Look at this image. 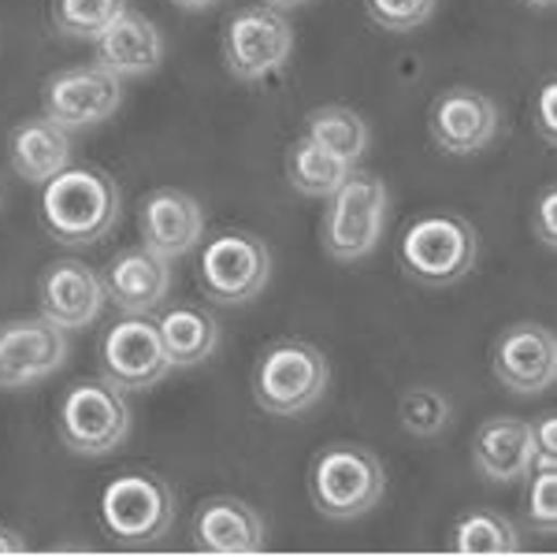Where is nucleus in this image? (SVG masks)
<instances>
[{
    "label": "nucleus",
    "mask_w": 557,
    "mask_h": 557,
    "mask_svg": "<svg viewBox=\"0 0 557 557\" xmlns=\"http://www.w3.org/2000/svg\"><path fill=\"white\" fill-rule=\"evenodd\" d=\"M472 465L491 483H517L532 472V424L491 417L472 435Z\"/></svg>",
    "instance_id": "obj_20"
},
{
    "label": "nucleus",
    "mask_w": 557,
    "mask_h": 557,
    "mask_svg": "<svg viewBox=\"0 0 557 557\" xmlns=\"http://www.w3.org/2000/svg\"><path fill=\"white\" fill-rule=\"evenodd\" d=\"M398 420L412 438H435L450 428L454 406L443 391H435V386H412V391L401 394V401H398Z\"/></svg>",
    "instance_id": "obj_26"
},
{
    "label": "nucleus",
    "mask_w": 557,
    "mask_h": 557,
    "mask_svg": "<svg viewBox=\"0 0 557 557\" xmlns=\"http://www.w3.org/2000/svg\"><path fill=\"white\" fill-rule=\"evenodd\" d=\"M108 294L104 278L83 260H57L41 272L38 283V305L41 317L52 320L64 331H83L101 317Z\"/></svg>",
    "instance_id": "obj_15"
},
{
    "label": "nucleus",
    "mask_w": 557,
    "mask_h": 557,
    "mask_svg": "<svg viewBox=\"0 0 557 557\" xmlns=\"http://www.w3.org/2000/svg\"><path fill=\"white\" fill-rule=\"evenodd\" d=\"M305 138H312L317 146L335 152V157L346 160V164H357L368 149V123L354 112V108L327 104V108L309 112V120H305Z\"/></svg>",
    "instance_id": "obj_24"
},
{
    "label": "nucleus",
    "mask_w": 557,
    "mask_h": 557,
    "mask_svg": "<svg viewBox=\"0 0 557 557\" xmlns=\"http://www.w3.org/2000/svg\"><path fill=\"white\" fill-rule=\"evenodd\" d=\"M386 491V469L368 446L335 443L317 454L309 469L312 506L327 520H357L380 506Z\"/></svg>",
    "instance_id": "obj_3"
},
{
    "label": "nucleus",
    "mask_w": 557,
    "mask_h": 557,
    "mask_svg": "<svg viewBox=\"0 0 557 557\" xmlns=\"http://www.w3.org/2000/svg\"><path fill=\"white\" fill-rule=\"evenodd\" d=\"M268 8H275V12H283V8H301V4H309V0H264Z\"/></svg>",
    "instance_id": "obj_35"
},
{
    "label": "nucleus",
    "mask_w": 557,
    "mask_h": 557,
    "mask_svg": "<svg viewBox=\"0 0 557 557\" xmlns=\"http://www.w3.org/2000/svg\"><path fill=\"white\" fill-rule=\"evenodd\" d=\"M349 172H354V164L338 160L335 152L317 146V141L305 138V134L294 141L290 152H286V175H290V186L305 197H331L349 178Z\"/></svg>",
    "instance_id": "obj_23"
},
{
    "label": "nucleus",
    "mask_w": 557,
    "mask_h": 557,
    "mask_svg": "<svg viewBox=\"0 0 557 557\" xmlns=\"http://www.w3.org/2000/svg\"><path fill=\"white\" fill-rule=\"evenodd\" d=\"M532 469H557V420L546 412L532 424Z\"/></svg>",
    "instance_id": "obj_30"
},
{
    "label": "nucleus",
    "mask_w": 557,
    "mask_h": 557,
    "mask_svg": "<svg viewBox=\"0 0 557 557\" xmlns=\"http://www.w3.org/2000/svg\"><path fill=\"white\" fill-rule=\"evenodd\" d=\"M104 294L115 309H123L127 317H146V312L160 309L164 298L172 294V268L164 257H157L152 249H120L104 268Z\"/></svg>",
    "instance_id": "obj_16"
},
{
    "label": "nucleus",
    "mask_w": 557,
    "mask_h": 557,
    "mask_svg": "<svg viewBox=\"0 0 557 557\" xmlns=\"http://www.w3.org/2000/svg\"><path fill=\"white\" fill-rule=\"evenodd\" d=\"M178 8H190V12H201V8H212L220 4V0H175Z\"/></svg>",
    "instance_id": "obj_34"
},
{
    "label": "nucleus",
    "mask_w": 557,
    "mask_h": 557,
    "mask_svg": "<svg viewBox=\"0 0 557 557\" xmlns=\"http://www.w3.org/2000/svg\"><path fill=\"white\" fill-rule=\"evenodd\" d=\"M101 368L104 380L120 391H149L172 372L160 327L146 317L120 320L101 343Z\"/></svg>",
    "instance_id": "obj_11"
},
{
    "label": "nucleus",
    "mask_w": 557,
    "mask_h": 557,
    "mask_svg": "<svg viewBox=\"0 0 557 557\" xmlns=\"http://www.w3.org/2000/svg\"><path fill=\"white\" fill-rule=\"evenodd\" d=\"M331 364L317 346L286 338L260 354L253 368V398L272 417H301L327 394Z\"/></svg>",
    "instance_id": "obj_4"
},
{
    "label": "nucleus",
    "mask_w": 557,
    "mask_h": 557,
    "mask_svg": "<svg viewBox=\"0 0 557 557\" xmlns=\"http://www.w3.org/2000/svg\"><path fill=\"white\" fill-rule=\"evenodd\" d=\"M535 235L543 238L546 249H554V242H557V190H554V186H546V190L539 194V205H535Z\"/></svg>",
    "instance_id": "obj_32"
},
{
    "label": "nucleus",
    "mask_w": 557,
    "mask_h": 557,
    "mask_svg": "<svg viewBox=\"0 0 557 557\" xmlns=\"http://www.w3.org/2000/svg\"><path fill=\"white\" fill-rule=\"evenodd\" d=\"M524 517L539 535L557 532V469H535L532 483H528Z\"/></svg>",
    "instance_id": "obj_29"
},
{
    "label": "nucleus",
    "mask_w": 557,
    "mask_h": 557,
    "mask_svg": "<svg viewBox=\"0 0 557 557\" xmlns=\"http://www.w3.org/2000/svg\"><path fill=\"white\" fill-rule=\"evenodd\" d=\"M480 231L457 212H424L401 231L398 264L424 286H450L475 268Z\"/></svg>",
    "instance_id": "obj_2"
},
{
    "label": "nucleus",
    "mask_w": 557,
    "mask_h": 557,
    "mask_svg": "<svg viewBox=\"0 0 557 557\" xmlns=\"http://www.w3.org/2000/svg\"><path fill=\"white\" fill-rule=\"evenodd\" d=\"M535 127L543 134L546 146L557 141V83L546 78L543 89H539V101H535Z\"/></svg>",
    "instance_id": "obj_31"
},
{
    "label": "nucleus",
    "mask_w": 557,
    "mask_h": 557,
    "mask_svg": "<svg viewBox=\"0 0 557 557\" xmlns=\"http://www.w3.org/2000/svg\"><path fill=\"white\" fill-rule=\"evenodd\" d=\"M435 4L438 0H364L372 23L391 34H409L424 26L435 15Z\"/></svg>",
    "instance_id": "obj_28"
},
{
    "label": "nucleus",
    "mask_w": 557,
    "mask_h": 557,
    "mask_svg": "<svg viewBox=\"0 0 557 557\" xmlns=\"http://www.w3.org/2000/svg\"><path fill=\"white\" fill-rule=\"evenodd\" d=\"M160 338H164L172 368H194L209 361L220 343V323L197 305H175L160 317Z\"/></svg>",
    "instance_id": "obj_22"
},
{
    "label": "nucleus",
    "mask_w": 557,
    "mask_h": 557,
    "mask_svg": "<svg viewBox=\"0 0 557 557\" xmlns=\"http://www.w3.org/2000/svg\"><path fill=\"white\" fill-rule=\"evenodd\" d=\"M294 49V30L283 12L268 4L238 8L223 26V64L238 83H260V78L283 71Z\"/></svg>",
    "instance_id": "obj_8"
},
{
    "label": "nucleus",
    "mask_w": 557,
    "mask_h": 557,
    "mask_svg": "<svg viewBox=\"0 0 557 557\" xmlns=\"http://www.w3.org/2000/svg\"><path fill=\"white\" fill-rule=\"evenodd\" d=\"M201 290L220 305H246L253 301L272 278V253L257 235L227 231L215 235L197 264Z\"/></svg>",
    "instance_id": "obj_9"
},
{
    "label": "nucleus",
    "mask_w": 557,
    "mask_h": 557,
    "mask_svg": "<svg viewBox=\"0 0 557 557\" xmlns=\"http://www.w3.org/2000/svg\"><path fill=\"white\" fill-rule=\"evenodd\" d=\"M141 246L157 257L175 260L186 257L205 235V212L190 194L183 190H157L141 201Z\"/></svg>",
    "instance_id": "obj_18"
},
{
    "label": "nucleus",
    "mask_w": 557,
    "mask_h": 557,
    "mask_svg": "<svg viewBox=\"0 0 557 557\" xmlns=\"http://www.w3.org/2000/svg\"><path fill=\"white\" fill-rule=\"evenodd\" d=\"M386 223V186L368 172H349V178L331 194L323 220V249L335 260H361L380 246Z\"/></svg>",
    "instance_id": "obj_7"
},
{
    "label": "nucleus",
    "mask_w": 557,
    "mask_h": 557,
    "mask_svg": "<svg viewBox=\"0 0 557 557\" xmlns=\"http://www.w3.org/2000/svg\"><path fill=\"white\" fill-rule=\"evenodd\" d=\"M67 361V335L45 317H23L0 323V386L4 391H23Z\"/></svg>",
    "instance_id": "obj_10"
},
{
    "label": "nucleus",
    "mask_w": 557,
    "mask_h": 557,
    "mask_svg": "<svg viewBox=\"0 0 557 557\" xmlns=\"http://www.w3.org/2000/svg\"><path fill=\"white\" fill-rule=\"evenodd\" d=\"M524 4H532V8H550L554 0H524Z\"/></svg>",
    "instance_id": "obj_36"
},
{
    "label": "nucleus",
    "mask_w": 557,
    "mask_h": 557,
    "mask_svg": "<svg viewBox=\"0 0 557 557\" xmlns=\"http://www.w3.org/2000/svg\"><path fill=\"white\" fill-rule=\"evenodd\" d=\"M454 550L457 554H517L520 535L509 517L494 509H475L454 524Z\"/></svg>",
    "instance_id": "obj_25"
},
{
    "label": "nucleus",
    "mask_w": 557,
    "mask_h": 557,
    "mask_svg": "<svg viewBox=\"0 0 557 557\" xmlns=\"http://www.w3.org/2000/svg\"><path fill=\"white\" fill-rule=\"evenodd\" d=\"M41 220L64 246H94L120 220V186L101 168H64L45 183Z\"/></svg>",
    "instance_id": "obj_1"
},
{
    "label": "nucleus",
    "mask_w": 557,
    "mask_h": 557,
    "mask_svg": "<svg viewBox=\"0 0 557 557\" xmlns=\"http://www.w3.org/2000/svg\"><path fill=\"white\" fill-rule=\"evenodd\" d=\"M101 524L123 546L160 543L175 524V494L157 472H123L101 494Z\"/></svg>",
    "instance_id": "obj_6"
},
{
    "label": "nucleus",
    "mask_w": 557,
    "mask_h": 557,
    "mask_svg": "<svg viewBox=\"0 0 557 557\" xmlns=\"http://www.w3.org/2000/svg\"><path fill=\"white\" fill-rule=\"evenodd\" d=\"M123 8H127V0H52V23L71 38L97 41Z\"/></svg>",
    "instance_id": "obj_27"
},
{
    "label": "nucleus",
    "mask_w": 557,
    "mask_h": 557,
    "mask_svg": "<svg viewBox=\"0 0 557 557\" xmlns=\"http://www.w3.org/2000/svg\"><path fill=\"white\" fill-rule=\"evenodd\" d=\"M45 115L60 123L64 131L71 127H97V123L112 120L115 108L123 101L120 78L108 75L104 67H67L45 83Z\"/></svg>",
    "instance_id": "obj_14"
},
{
    "label": "nucleus",
    "mask_w": 557,
    "mask_h": 557,
    "mask_svg": "<svg viewBox=\"0 0 557 557\" xmlns=\"http://www.w3.org/2000/svg\"><path fill=\"white\" fill-rule=\"evenodd\" d=\"M60 443L71 454L104 457L115 446L127 443L131 435V406L123 391L108 380H83L75 383L60 401L57 412Z\"/></svg>",
    "instance_id": "obj_5"
},
{
    "label": "nucleus",
    "mask_w": 557,
    "mask_h": 557,
    "mask_svg": "<svg viewBox=\"0 0 557 557\" xmlns=\"http://www.w3.org/2000/svg\"><path fill=\"white\" fill-rule=\"evenodd\" d=\"M94 45H97V67H104L115 78L149 75L164 60V38H160V30L141 12H131V8H123Z\"/></svg>",
    "instance_id": "obj_19"
},
{
    "label": "nucleus",
    "mask_w": 557,
    "mask_h": 557,
    "mask_svg": "<svg viewBox=\"0 0 557 557\" xmlns=\"http://www.w3.org/2000/svg\"><path fill=\"white\" fill-rule=\"evenodd\" d=\"M494 380L509 394H543L557 380V338L543 323H513L494 343L491 354Z\"/></svg>",
    "instance_id": "obj_12"
},
{
    "label": "nucleus",
    "mask_w": 557,
    "mask_h": 557,
    "mask_svg": "<svg viewBox=\"0 0 557 557\" xmlns=\"http://www.w3.org/2000/svg\"><path fill=\"white\" fill-rule=\"evenodd\" d=\"M8 160H12V172L26 183H49L71 164V138L49 115L23 120L8 138Z\"/></svg>",
    "instance_id": "obj_21"
},
{
    "label": "nucleus",
    "mask_w": 557,
    "mask_h": 557,
    "mask_svg": "<svg viewBox=\"0 0 557 557\" xmlns=\"http://www.w3.org/2000/svg\"><path fill=\"white\" fill-rule=\"evenodd\" d=\"M194 546L201 554H260L268 546V524L249 502L209 498L194 513Z\"/></svg>",
    "instance_id": "obj_17"
},
{
    "label": "nucleus",
    "mask_w": 557,
    "mask_h": 557,
    "mask_svg": "<svg viewBox=\"0 0 557 557\" xmlns=\"http://www.w3.org/2000/svg\"><path fill=\"white\" fill-rule=\"evenodd\" d=\"M30 546H26V539L20 532H12V528H0V557H12V554H26Z\"/></svg>",
    "instance_id": "obj_33"
},
{
    "label": "nucleus",
    "mask_w": 557,
    "mask_h": 557,
    "mask_svg": "<svg viewBox=\"0 0 557 557\" xmlns=\"http://www.w3.org/2000/svg\"><path fill=\"white\" fill-rule=\"evenodd\" d=\"M498 127V104L472 86H454L446 94H438L428 115L431 141L443 152H450V157H472V152L487 149Z\"/></svg>",
    "instance_id": "obj_13"
}]
</instances>
